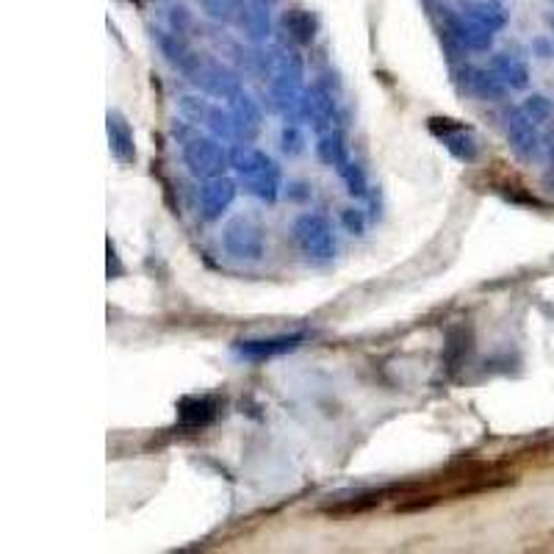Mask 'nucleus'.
Returning a JSON list of instances; mask_svg holds the SVG:
<instances>
[{
	"label": "nucleus",
	"mask_w": 554,
	"mask_h": 554,
	"mask_svg": "<svg viewBox=\"0 0 554 554\" xmlns=\"http://www.w3.org/2000/svg\"><path fill=\"white\" fill-rule=\"evenodd\" d=\"M302 78H305V64H302L297 50H275V64H272V97L280 114L289 122L302 120Z\"/></svg>",
	"instance_id": "nucleus-1"
},
{
	"label": "nucleus",
	"mask_w": 554,
	"mask_h": 554,
	"mask_svg": "<svg viewBox=\"0 0 554 554\" xmlns=\"http://www.w3.org/2000/svg\"><path fill=\"white\" fill-rule=\"evenodd\" d=\"M183 133V164L189 167L194 178H219L230 167V153L219 145L217 136H200V133Z\"/></svg>",
	"instance_id": "nucleus-2"
},
{
	"label": "nucleus",
	"mask_w": 554,
	"mask_h": 554,
	"mask_svg": "<svg viewBox=\"0 0 554 554\" xmlns=\"http://www.w3.org/2000/svg\"><path fill=\"white\" fill-rule=\"evenodd\" d=\"M189 81L200 86L203 92L214 97H222V100H233V97L241 92V81L239 75L233 73L230 67H225L222 61L214 59H203V56H197L192 53L189 61L183 64L181 70Z\"/></svg>",
	"instance_id": "nucleus-3"
},
{
	"label": "nucleus",
	"mask_w": 554,
	"mask_h": 554,
	"mask_svg": "<svg viewBox=\"0 0 554 554\" xmlns=\"http://www.w3.org/2000/svg\"><path fill=\"white\" fill-rule=\"evenodd\" d=\"M294 241L302 253L314 261H330L336 255V239H333V228L322 214H300L294 219Z\"/></svg>",
	"instance_id": "nucleus-4"
},
{
	"label": "nucleus",
	"mask_w": 554,
	"mask_h": 554,
	"mask_svg": "<svg viewBox=\"0 0 554 554\" xmlns=\"http://www.w3.org/2000/svg\"><path fill=\"white\" fill-rule=\"evenodd\" d=\"M222 247L230 258L247 261V264H255L266 255L264 233L250 219H233L222 233Z\"/></svg>",
	"instance_id": "nucleus-5"
},
{
	"label": "nucleus",
	"mask_w": 554,
	"mask_h": 554,
	"mask_svg": "<svg viewBox=\"0 0 554 554\" xmlns=\"http://www.w3.org/2000/svg\"><path fill=\"white\" fill-rule=\"evenodd\" d=\"M427 128L444 142L446 150L458 158L460 164H474L480 158V142H477L474 131L466 128L463 122L449 120V117H433L427 122Z\"/></svg>",
	"instance_id": "nucleus-6"
},
{
	"label": "nucleus",
	"mask_w": 554,
	"mask_h": 554,
	"mask_svg": "<svg viewBox=\"0 0 554 554\" xmlns=\"http://www.w3.org/2000/svg\"><path fill=\"white\" fill-rule=\"evenodd\" d=\"M305 333H283V336H269V338H247V341H236V355L244 361H269L277 355H286V352L300 350L305 344Z\"/></svg>",
	"instance_id": "nucleus-7"
},
{
	"label": "nucleus",
	"mask_w": 554,
	"mask_h": 554,
	"mask_svg": "<svg viewBox=\"0 0 554 554\" xmlns=\"http://www.w3.org/2000/svg\"><path fill=\"white\" fill-rule=\"evenodd\" d=\"M505 133L507 142L513 147V153L524 161L538 156V147H541V139H538V122H532L521 106L510 109L505 114Z\"/></svg>",
	"instance_id": "nucleus-8"
},
{
	"label": "nucleus",
	"mask_w": 554,
	"mask_h": 554,
	"mask_svg": "<svg viewBox=\"0 0 554 554\" xmlns=\"http://www.w3.org/2000/svg\"><path fill=\"white\" fill-rule=\"evenodd\" d=\"M236 181L228 175H219V178H208L200 189V214L205 222H214L225 211H228L233 200H236Z\"/></svg>",
	"instance_id": "nucleus-9"
},
{
	"label": "nucleus",
	"mask_w": 554,
	"mask_h": 554,
	"mask_svg": "<svg viewBox=\"0 0 554 554\" xmlns=\"http://www.w3.org/2000/svg\"><path fill=\"white\" fill-rule=\"evenodd\" d=\"M222 410V399L203 394V397H183L178 402V424L186 430H203L214 422Z\"/></svg>",
	"instance_id": "nucleus-10"
},
{
	"label": "nucleus",
	"mask_w": 554,
	"mask_h": 554,
	"mask_svg": "<svg viewBox=\"0 0 554 554\" xmlns=\"http://www.w3.org/2000/svg\"><path fill=\"white\" fill-rule=\"evenodd\" d=\"M302 117L314 122L319 133H325L336 122V100L325 86H311L308 92H302Z\"/></svg>",
	"instance_id": "nucleus-11"
},
{
	"label": "nucleus",
	"mask_w": 554,
	"mask_h": 554,
	"mask_svg": "<svg viewBox=\"0 0 554 554\" xmlns=\"http://www.w3.org/2000/svg\"><path fill=\"white\" fill-rule=\"evenodd\" d=\"M269 3L264 0H241L239 17L236 23L244 31V37L250 42H266V37L272 34V17H269Z\"/></svg>",
	"instance_id": "nucleus-12"
},
{
	"label": "nucleus",
	"mask_w": 554,
	"mask_h": 554,
	"mask_svg": "<svg viewBox=\"0 0 554 554\" xmlns=\"http://www.w3.org/2000/svg\"><path fill=\"white\" fill-rule=\"evenodd\" d=\"M106 133H109L111 156L117 158L120 164H133L136 161V139H133L131 122L125 120L120 111H109Z\"/></svg>",
	"instance_id": "nucleus-13"
},
{
	"label": "nucleus",
	"mask_w": 554,
	"mask_h": 554,
	"mask_svg": "<svg viewBox=\"0 0 554 554\" xmlns=\"http://www.w3.org/2000/svg\"><path fill=\"white\" fill-rule=\"evenodd\" d=\"M449 31L455 34V39H458L463 48L477 50V53H485V50H491V45H494V31L482 28L480 23L469 20L463 12L449 17Z\"/></svg>",
	"instance_id": "nucleus-14"
},
{
	"label": "nucleus",
	"mask_w": 554,
	"mask_h": 554,
	"mask_svg": "<svg viewBox=\"0 0 554 554\" xmlns=\"http://www.w3.org/2000/svg\"><path fill=\"white\" fill-rule=\"evenodd\" d=\"M230 167L236 169L241 178L247 181V178H255V175H261V172L275 169L277 164L272 161V158L266 156L264 150H258V147H250V145H239V147H233V153H230Z\"/></svg>",
	"instance_id": "nucleus-15"
},
{
	"label": "nucleus",
	"mask_w": 554,
	"mask_h": 554,
	"mask_svg": "<svg viewBox=\"0 0 554 554\" xmlns=\"http://www.w3.org/2000/svg\"><path fill=\"white\" fill-rule=\"evenodd\" d=\"M491 70L499 75V81L507 89H527V84H530V67L518 56H510V53H496L494 61H491Z\"/></svg>",
	"instance_id": "nucleus-16"
},
{
	"label": "nucleus",
	"mask_w": 554,
	"mask_h": 554,
	"mask_svg": "<svg viewBox=\"0 0 554 554\" xmlns=\"http://www.w3.org/2000/svg\"><path fill=\"white\" fill-rule=\"evenodd\" d=\"M316 156L322 164L333 169H341L350 164V150H347V139H344V133L341 131H325L319 136V145H316Z\"/></svg>",
	"instance_id": "nucleus-17"
},
{
	"label": "nucleus",
	"mask_w": 554,
	"mask_h": 554,
	"mask_svg": "<svg viewBox=\"0 0 554 554\" xmlns=\"http://www.w3.org/2000/svg\"><path fill=\"white\" fill-rule=\"evenodd\" d=\"M230 114H233V120L239 125V136L253 139L258 128H261V109H258V103L247 92H239L230 100Z\"/></svg>",
	"instance_id": "nucleus-18"
},
{
	"label": "nucleus",
	"mask_w": 554,
	"mask_h": 554,
	"mask_svg": "<svg viewBox=\"0 0 554 554\" xmlns=\"http://www.w3.org/2000/svg\"><path fill=\"white\" fill-rule=\"evenodd\" d=\"M463 14L474 20V23H480L482 28H488V31H502L507 25V12L502 3H496V0H474V3H466L463 6Z\"/></svg>",
	"instance_id": "nucleus-19"
},
{
	"label": "nucleus",
	"mask_w": 554,
	"mask_h": 554,
	"mask_svg": "<svg viewBox=\"0 0 554 554\" xmlns=\"http://www.w3.org/2000/svg\"><path fill=\"white\" fill-rule=\"evenodd\" d=\"M466 84L482 100H502L507 92V86L499 81V75L494 70H482V67H469L466 70Z\"/></svg>",
	"instance_id": "nucleus-20"
},
{
	"label": "nucleus",
	"mask_w": 554,
	"mask_h": 554,
	"mask_svg": "<svg viewBox=\"0 0 554 554\" xmlns=\"http://www.w3.org/2000/svg\"><path fill=\"white\" fill-rule=\"evenodd\" d=\"M471 350V330H466L463 325L449 327L446 333V344H444V366L449 372H455L463 366L466 355Z\"/></svg>",
	"instance_id": "nucleus-21"
},
{
	"label": "nucleus",
	"mask_w": 554,
	"mask_h": 554,
	"mask_svg": "<svg viewBox=\"0 0 554 554\" xmlns=\"http://www.w3.org/2000/svg\"><path fill=\"white\" fill-rule=\"evenodd\" d=\"M283 28L289 31L294 42L300 45H311L316 37V20L314 14L305 12V9H291L283 14Z\"/></svg>",
	"instance_id": "nucleus-22"
},
{
	"label": "nucleus",
	"mask_w": 554,
	"mask_h": 554,
	"mask_svg": "<svg viewBox=\"0 0 554 554\" xmlns=\"http://www.w3.org/2000/svg\"><path fill=\"white\" fill-rule=\"evenodd\" d=\"M247 186V192L253 194L255 200H261V203H275L277 197H280V169H269V172H261V175H255V178H247L244 181Z\"/></svg>",
	"instance_id": "nucleus-23"
},
{
	"label": "nucleus",
	"mask_w": 554,
	"mask_h": 554,
	"mask_svg": "<svg viewBox=\"0 0 554 554\" xmlns=\"http://www.w3.org/2000/svg\"><path fill=\"white\" fill-rule=\"evenodd\" d=\"M205 128L211 131V136H217L222 142H233V139H241L239 136V125L233 120V114L230 109H217V106H211L208 111V117H205Z\"/></svg>",
	"instance_id": "nucleus-24"
},
{
	"label": "nucleus",
	"mask_w": 554,
	"mask_h": 554,
	"mask_svg": "<svg viewBox=\"0 0 554 554\" xmlns=\"http://www.w3.org/2000/svg\"><path fill=\"white\" fill-rule=\"evenodd\" d=\"M156 42L158 48H161V53L167 56L169 64H175L178 70H183V64L189 61V56H192V50L183 45V39L172 31V34H167V31H156Z\"/></svg>",
	"instance_id": "nucleus-25"
},
{
	"label": "nucleus",
	"mask_w": 554,
	"mask_h": 554,
	"mask_svg": "<svg viewBox=\"0 0 554 554\" xmlns=\"http://www.w3.org/2000/svg\"><path fill=\"white\" fill-rule=\"evenodd\" d=\"M205 14L217 23H233L239 17L241 0H200Z\"/></svg>",
	"instance_id": "nucleus-26"
},
{
	"label": "nucleus",
	"mask_w": 554,
	"mask_h": 554,
	"mask_svg": "<svg viewBox=\"0 0 554 554\" xmlns=\"http://www.w3.org/2000/svg\"><path fill=\"white\" fill-rule=\"evenodd\" d=\"M521 111L530 117L532 122H546V120H552V114H554V106H552V100L549 97H543V95H532L527 97L524 103H521Z\"/></svg>",
	"instance_id": "nucleus-27"
},
{
	"label": "nucleus",
	"mask_w": 554,
	"mask_h": 554,
	"mask_svg": "<svg viewBox=\"0 0 554 554\" xmlns=\"http://www.w3.org/2000/svg\"><path fill=\"white\" fill-rule=\"evenodd\" d=\"M341 178H344V183H347V192L352 194V197H366V192H369V181H366V172H363L355 161H350L347 167L338 172Z\"/></svg>",
	"instance_id": "nucleus-28"
},
{
	"label": "nucleus",
	"mask_w": 554,
	"mask_h": 554,
	"mask_svg": "<svg viewBox=\"0 0 554 554\" xmlns=\"http://www.w3.org/2000/svg\"><path fill=\"white\" fill-rule=\"evenodd\" d=\"M280 150L286 153V156H302L305 153V136L297 125H286L283 131H280Z\"/></svg>",
	"instance_id": "nucleus-29"
},
{
	"label": "nucleus",
	"mask_w": 554,
	"mask_h": 554,
	"mask_svg": "<svg viewBox=\"0 0 554 554\" xmlns=\"http://www.w3.org/2000/svg\"><path fill=\"white\" fill-rule=\"evenodd\" d=\"M181 111L194 122V125H205V117H208V111H211V103H208L205 97L186 95L181 97Z\"/></svg>",
	"instance_id": "nucleus-30"
},
{
	"label": "nucleus",
	"mask_w": 554,
	"mask_h": 554,
	"mask_svg": "<svg viewBox=\"0 0 554 554\" xmlns=\"http://www.w3.org/2000/svg\"><path fill=\"white\" fill-rule=\"evenodd\" d=\"M341 225L350 230L352 236H363L366 217H363V211H358V208H344V211H341Z\"/></svg>",
	"instance_id": "nucleus-31"
},
{
	"label": "nucleus",
	"mask_w": 554,
	"mask_h": 554,
	"mask_svg": "<svg viewBox=\"0 0 554 554\" xmlns=\"http://www.w3.org/2000/svg\"><path fill=\"white\" fill-rule=\"evenodd\" d=\"M169 23H172V31H175V34H183V31L192 25V17H189V12H186L183 6H172V12H169Z\"/></svg>",
	"instance_id": "nucleus-32"
},
{
	"label": "nucleus",
	"mask_w": 554,
	"mask_h": 554,
	"mask_svg": "<svg viewBox=\"0 0 554 554\" xmlns=\"http://www.w3.org/2000/svg\"><path fill=\"white\" fill-rule=\"evenodd\" d=\"M286 197L289 200H308L311 197V186L308 183H289V189H286Z\"/></svg>",
	"instance_id": "nucleus-33"
},
{
	"label": "nucleus",
	"mask_w": 554,
	"mask_h": 554,
	"mask_svg": "<svg viewBox=\"0 0 554 554\" xmlns=\"http://www.w3.org/2000/svg\"><path fill=\"white\" fill-rule=\"evenodd\" d=\"M111 275H120V261H117V253H114V247L109 244V277Z\"/></svg>",
	"instance_id": "nucleus-34"
},
{
	"label": "nucleus",
	"mask_w": 554,
	"mask_h": 554,
	"mask_svg": "<svg viewBox=\"0 0 554 554\" xmlns=\"http://www.w3.org/2000/svg\"><path fill=\"white\" fill-rule=\"evenodd\" d=\"M535 50L541 53V59H549V48H546V42H535Z\"/></svg>",
	"instance_id": "nucleus-35"
},
{
	"label": "nucleus",
	"mask_w": 554,
	"mask_h": 554,
	"mask_svg": "<svg viewBox=\"0 0 554 554\" xmlns=\"http://www.w3.org/2000/svg\"><path fill=\"white\" fill-rule=\"evenodd\" d=\"M264 3H269V6H272V3H275V0H264Z\"/></svg>",
	"instance_id": "nucleus-36"
}]
</instances>
